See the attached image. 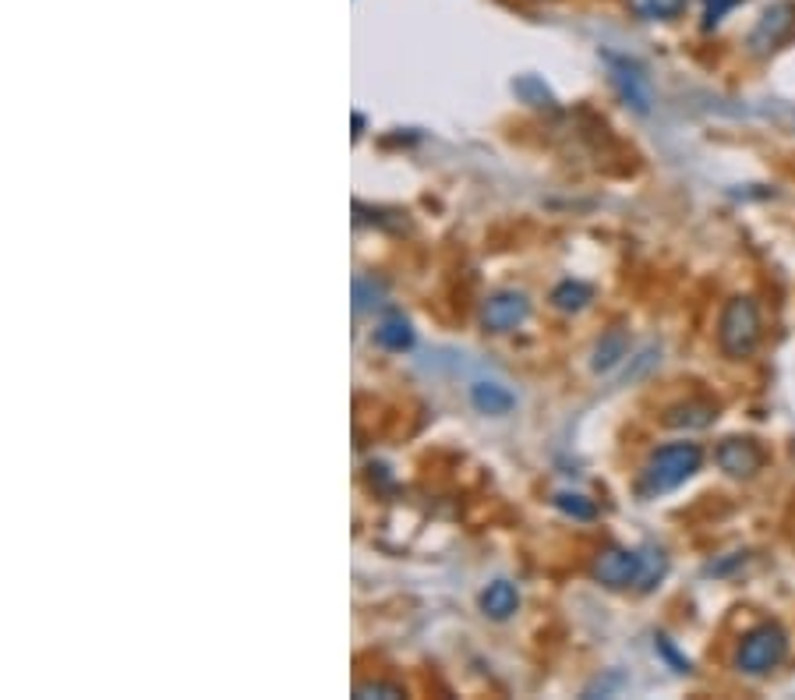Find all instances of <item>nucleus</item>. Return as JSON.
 <instances>
[{
    "label": "nucleus",
    "instance_id": "nucleus-1",
    "mask_svg": "<svg viewBox=\"0 0 795 700\" xmlns=\"http://www.w3.org/2000/svg\"><path fill=\"white\" fill-rule=\"evenodd\" d=\"M703 450L697 442H672L661 446L658 453H650L644 474H640V492L644 495H665L679 489L682 481H690L700 471Z\"/></svg>",
    "mask_w": 795,
    "mask_h": 700
},
{
    "label": "nucleus",
    "instance_id": "nucleus-2",
    "mask_svg": "<svg viewBox=\"0 0 795 700\" xmlns=\"http://www.w3.org/2000/svg\"><path fill=\"white\" fill-rule=\"evenodd\" d=\"M594 577H598L605 587H629L640 584L644 591L655 587L665 577V555L661 552H629V548H605L594 563Z\"/></svg>",
    "mask_w": 795,
    "mask_h": 700
},
{
    "label": "nucleus",
    "instance_id": "nucleus-3",
    "mask_svg": "<svg viewBox=\"0 0 795 700\" xmlns=\"http://www.w3.org/2000/svg\"><path fill=\"white\" fill-rule=\"evenodd\" d=\"M718 344L732 362H743L761 344V309L753 297H732L718 322Z\"/></svg>",
    "mask_w": 795,
    "mask_h": 700
},
{
    "label": "nucleus",
    "instance_id": "nucleus-4",
    "mask_svg": "<svg viewBox=\"0 0 795 700\" xmlns=\"http://www.w3.org/2000/svg\"><path fill=\"white\" fill-rule=\"evenodd\" d=\"M785 655H788L785 630L782 626H774V623H764V626H756V630H750L743 637L739 655H735V666L746 676H767L771 669L782 666Z\"/></svg>",
    "mask_w": 795,
    "mask_h": 700
},
{
    "label": "nucleus",
    "instance_id": "nucleus-5",
    "mask_svg": "<svg viewBox=\"0 0 795 700\" xmlns=\"http://www.w3.org/2000/svg\"><path fill=\"white\" fill-rule=\"evenodd\" d=\"M792 32H795V0H778V4H771L761 18H756V25L750 32V50L756 58H767V53L778 50Z\"/></svg>",
    "mask_w": 795,
    "mask_h": 700
},
{
    "label": "nucleus",
    "instance_id": "nucleus-6",
    "mask_svg": "<svg viewBox=\"0 0 795 700\" xmlns=\"http://www.w3.org/2000/svg\"><path fill=\"white\" fill-rule=\"evenodd\" d=\"M605 61H608L611 82H616L619 96L634 106V111L647 114L650 111V85H647V75L640 71V64L629 58H616V53H605Z\"/></svg>",
    "mask_w": 795,
    "mask_h": 700
},
{
    "label": "nucleus",
    "instance_id": "nucleus-7",
    "mask_svg": "<svg viewBox=\"0 0 795 700\" xmlns=\"http://www.w3.org/2000/svg\"><path fill=\"white\" fill-rule=\"evenodd\" d=\"M718 463L732 478H753L764 467V450L753 439H725L718 446Z\"/></svg>",
    "mask_w": 795,
    "mask_h": 700
},
{
    "label": "nucleus",
    "instance_id": "nucleus-8",
    "mask_svg": "<svg viewBox=\"0 0 795 700\" xmlns=\"http://www.w3.org/2000/svg\"><path fill=\"white\" fill-rule=\"evenodd\" d=\"M527 312H531L527 297L516 294V291H505V294H495L484 304V326L492 333H510V330L520 326L523 318H527Z\"/></svg>",
    "mask_w": 795,
    "mask_h": 700
},
{
    "label": "nucleus",
    "instance_id": "nucleus-9",
    "mask_svg": "<svg viewBox=\"0 0 795 700\" xmlns=\"http://www.w3.org/2000/svg\"><path fill=\"white\" fill-rule=\"evenodd\" d=\"M516 605H520V595H516V587H513L510 581H495V584L481 595V608H484V613L492 616V619L513 616Z\"/></svg>",
    "mask_w": 795,
    "mask_h": 700
},
{
    "label": "nucleus",
    "instance_id": "nucleus-10",
    "mask_svg": "<svg viewBox=\"0 0 795 700\" xmlns=\"http://www.w3.org/2000/svg\"><path fill=\"white\" fill-rule=\"evenodd\" d=\"M714 418H718V410L711 404L690 400V404H679V407L668 410L665 425H672V428H708Z\"/></svg>",
    "mask_w": 795,
    "mask_h": 700
},
{
    "label": "nucleus",
    "instance_id": "nucleus-11",
    "mask_svg": "<svg viewBox=\"0 0 795 700\" xmlns=\"http://www.w3.org/2000/svg\"><path fill=\"white\" fill-rule=\"evenodd\" d=\"M471 400L481 415H505V410H513V393L505 386H495V383H478L471 389Z\"/></svg>",
    "mask_w": 795,
    "mask_h": 700
},
{
    "label": "nucleus",
    "instance_id": "nucleus-12",
    "mask_svg": "<svg viewBox=\"0 0 795 700\" xmlns=\"http://www.w3.org/2000/svg\"><path fill=\"white\" fill-rule=\"evenodd\" d=\"M686 4L690 0H629V11L644 18V22H672L686 11Z\"/></svg>",
    "mask_w": 795,
    "mask_h": 700
},
{
    "label": "nucleus",
    "instance_id": "nucleus-13",
    "mask_svg": "<svg viewBox=\"0 0 795 700\" xmlns=\"http://www.w3.org/2000/svg\"><path fill=\"white\" fill-rule=\"evenodd\" d=\"M375 339H378V344H383L386 351H407V347L414 344V333H410V326H407V318L393 315V318H386L383 326L375 330Z\"/></svg>",
    "mask_w": 795,
    "mask_h": 700
},
{
    "label": "nucleus",
    "instance_id": "nucleus-14",
    "mask_svg": "<svg viewBox=\"0 0 795 700\" xmlns=\"http://www.w3.org/2000/svg\"><path fill=\"white\" fill-rule=\"evenodd\" d=\"M626 333L623 330H611L602 344H598V351H594V368L598 372H608L611 365L619 362V357H626Z\"/></svg>",
    "mask_w": 795,
    "mask_h": 700
},
{
    "label": "nucleus",
    "instance_id": "nucleus-15",
    "mask_svg": "<svg viewBox=\"0 0 795 700\" xmlns=\"http://www.w3.org/2000/svg\"><path fill=\"white\" fill-rule=\"evenodd\" d=\"M552 301H555L563 312H576V309H584V304L590 301V286H584V283H563V286H558V291L552 294Z\"/></svg>",
    "mask_w": 795,
    "mask_h": 700
},
{
    "label": "nucleus",
    "instance_id": "nucleus-16",
    "mask_svg": "<svg viewBox=\"0 0 795 700\" xmlns=\"http://www.w3.org/2000/svg\"><path fill=\"white\" fill-rule=\"evenodd\" d=\"M743 0H703V29L721 25Z\"/></svg>",
    "mask_w": 795,
    "mask_h": 700
},
{
    "label": "nucleus",
    "instance_id": "nucleus-17",
    "mask_svg": "<svg viewBox=\"0 0 795 700\" xmlns=\"http://www.w3.org/2000/svg\"><path fill=\"white\" fill-rule=\"evenodd\" d=\"M558 506H563L566 513H573V516H580V520L594 516V506L584 502V495H558Z\"/></svg>",
    "mask_w": 795,
    "mask_h": 700
},
{
    "label": "nucleus",
    "instance_id": "nucleus-18",
    "mask_svg": "<svg viewBox=\"0 0 795 700\" xmlns=\"http://www.w3.org/2000/svg\"><path fill=\"white\" fill-rule=\"evenodd\" d=\"M658 648L665 651V658H668V661H676V672H690V661H682V658L672 651V644H668L665 637H658Z\"/></svg>",
    "mask_w": 795,
    "mask_h": 700
},
{
    "label": "nucleus",
    "instance_id": "nucleus-19",
    "mask_svg": "<svg viewBox=\"0 0 795 700\" xmlns=\"http://www.w3.org/2000/svg\"><path fill=\"white\" fill-rule=\"evenodd\" d=\"M375 693H393V697H400V690H396V687H357V697H375Z\"/></svg>",
    "mask_w": 795,
    "mask_h": 700
}]
</instances>
